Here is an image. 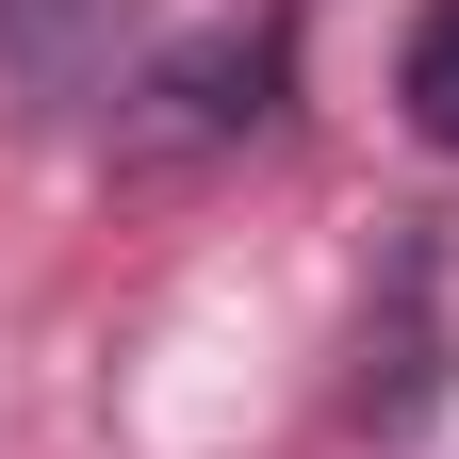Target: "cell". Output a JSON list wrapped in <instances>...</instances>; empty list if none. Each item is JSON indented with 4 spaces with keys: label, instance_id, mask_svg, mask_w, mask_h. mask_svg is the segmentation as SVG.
<instances>
[{
    "label": "cell",
    "instance_id": "cell-1",
    "mask_svg": "<svg viewBox=\"0 0 459 459\" xmlns=\"http://www.w3.org/2000/svg\"><path fill=\"white\" fill-rule=\"evenodd\" d=\"M164 99H181V132H263V115H279V33H213V49H181Z\"/></svg>",
    "mask_w": 459,
    "mask_h": 459
},
{
    "label": "cell",
    "instance_id": "cell-2",
    "mask_svg": "<svg viewBox=\"0 0 459 459\" xmlns=\"http://www.w3.org/2000/svg\"><path fill=\"white\" fill-rule=\"evenodd\" d=\"M394 99H411V132H427V148H459V0H427V17H411Z\"/></svg>",
    "mask_w": 459,
    "mask_h": 459
},
{
    "label": "cell",
    "instance_id": "cell-3",
    "mask_svg": "<svg viewBox=\"0 0 459 459\" xmlns=\"http://www.w3.org/2000/svg\"><path fill=\"white\" fill-rule=\"evenodd\" d=\"M115 17V0H0V33H17V66H49V82H66L82 66V33Z\"/></svg>",
    "mask_w": 459,
    "mask_h": 459
}]
</instances>
